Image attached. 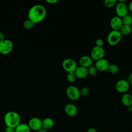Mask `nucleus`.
Masks as SVG:
<instances>
[{
    "label": "nucleus",
    "mask_w": 132,
    "mask_h": 132,
    "mask_svg": "<svg viewBox=\"0 0 132 132\" xmlns=\"http://www.w3.org/2000/svg\"><path fill=\"white\" fill-rule=\"evenodd\" d=\"M90 92V89L87 87H82L80 90V96H87Z\"/></svg>",
    "instance_id": "a878e982"
},
{
    "label": "nucleus",
    "mask_w": 132,
    "mask_h": 132,
    "mask_svg": "<svg viewBox=\"0 0 132 132\" xmlns=\"http://www.w3.org/2000/svg\"><path fill=\"white\" fill-rule=\"evenodd\" d=\"M54 125V120L51 118H45L42 120V127L48 130L51 129Z\"/></svg>",
    "instance_id": "f3484780"
},
{
    "label": "nucleus",
    "mask_w": 132,
    "mask_h": 132,
    "mask_svg": "<svg viewBox=\"0 0 132 132\" xmlns=\"http://www.w3.org/2000/svg\"><path fill=\"white\" fill-rule=\"evenodd\" d=\"M34 25H35V23H34L32 21H31L29 19L25 20L23 24V27L26 29H30L32 28L34 26Z\"/></svg>",
    "instance_id": "b1692460"
},
{
    "label": "nucleus",
    "mask_w": 132,
    "mask_h": 132,
    "mask_svg": "<svg viewBox=\"0 0 132 132\" xmlns=\"http://www.w3.org/2000/svg\"><path fill=\"white\" fill-rule=\"evenodd\" d=\"M130 88V85L126 79H120L117 81L115 85V88L117 92L121 93H126Z\"/></svg>",
    "instance_id": "1a4fd4ad"
},
{
    "label": "nucleus",
    "mask_w": 132,
    "mask_h": 132,
    "mask_svg": "<svg viewBox=\"0 0 132 132\" xmlns=\"http://www.w3.org/2000/svg\"><path fill=\"white\" fill-rule=\"evenodd\" d=\"M123 25L130 26L132 25V16L127 14L122 18Z\"/></svg>",
    "instance_id": "aec40b11"
},
{
    "label": "nucleus",
    "mask_w": 132,
    "mask_h": 132,
    "mask_svg": "<svg viewBox=\"0 0 132 132\" xmlns=\"http://www.w3.org/2000/svg\"><path fill=\"white\" fill-rule=\"evenodd\" d=\"M28 125L30 129L38 131L42 128V120L39 118L34 117L29 120Z\"/></svg>",
    "instance_id": "9b49d317"
},
{
    "label": "nucleus",
    "mask_w": 132,
    "mask_h": 132,
    "mask_svg": "<svg viewBox=\"0 0 132 132\" xmlns=\"http://www.w3.org/2000/svg\"><path fill=\"white\" fill-rule=\"evenodd\" d=\"M30 130L28 124L21 123L14 128L15 132H30Z\"/></svg>",
    "instance_id": "a211bd4d"
},
{
    "label": "nucleus",
    "mask_w": 132,
    "mask_h": 132,
    "mask_svg": "<svg viewBox=\"0 0 132 132\" xmlns=\"http://www.w3.org/2000/svg\"><path fill=\"white\" fill-rule=\"evenodd\" d=\"M117 3V1L116 0H105L104 1V6L108 8H110L116 6Z\"/></svg>",
    "instance_id": "4be33fe9"
},
{
    "label": "nucleus",
    "mask_w": 132,
    "mask_h": 132,
    "mask_svg": "<svg viewBox=\"0 0 132 132\" xmlns=\"http://www.w3.org/2000/svg\"><path fill=\"white\" fill-rule=\"evenodd\" d=\"M123 25L122 18L118 16H113L110 21V26L112 30H119Z\"/></svg>",
    "instance_id": "f8f14e48"
},
{
    "label": "nucleus",
    "mask_w": 132,
    "mask_h": 132,
    "mask_svg": "<svg viewBox=\"0 0 132 132\" xmlns=\"http://www.w3.org/2000/svg\"><path fill=\"white\" fill-rule=\"evenodd\" d=\"M38 132H47V130H46L45 129L43 128V127L41 128L39 130H38Z\"/></svg>",
    "instance_id": "473e14b6"
},
{
    "label": "nucleus",
    "mask_w": 132,
    "mask_h": 132,
    "mask_svg": "<svg viewBox=\"0 0 132 132\" xmlns=\"http://www.w3.org/2000/svg\"><path fill=\"white\" fill-rule=\"evenodd\" d=\"M92 59L90 56L87 55L81 56L79 59V64L80 66L87 69L92 65Z\"/></svg>",
    "instance_id": "4468645a"
},
{
    "label": "nucleus",
    "mask_w": 132,
    "mask_h": 132,
    "mask_svg": "<svg viewBox=\"0 0 132 132\" xmlns=\"http://www.w3.org/2000/svg\"><path fill=\"white\" fill-rule=\"evenodd\" d=\"M131 106H132V105H131Z\"/></svg>",
    "instance_id": "f704fd0d"
},
{
    "label": "nucleus",
    "mask_w": 132,
    "mask_h": 132,
    "mask_svg": "<svg viewBox=\"0 0 132 132\" xmlns=\"http://www.w3.org/2000/svg\"><path fill=\"white\" fill-rule=\"evenodd\" d=\"M87 132H97V131L95 128L90 127L87 129Z\"/></svg>",
    "instance_id": "c85d7f7f"
},
{
    "label": "nucleus",
    "mask_w": 132,
    "mask_h": 132,
    "mask_svg": "<svg viewBox=\"0 0 132 132\" xmlns=\"http://www.w3.org/2000/svg\"><path fill=\"white\" fill-rule=\"evenodd\" d=\"M105 50L103 47L95 46L91 51L90 57L95 61H97L104 58L105 56Z\"/></svg>",
    "instance_id": "6e6552de"
},
{
    "label": "nucleus",
    "mask_w": 132,
    "mask_h": 132,
    "mask_svg": "<svg viewBox=\"0 0 132 132\" xmlns=\"http://www.w3.org/2000/svg\"><path fill=\"white\" fill-rule=\"evenodd\" d=\"M121 102L123 105L128 107L132 105V95L127 93L123 94L121 97Z\"/></svg>",
    "instance_id": "dca6fc26"
},
{
    "label": "nucleus",
    "mask_w": 132,
    "mask_h": 132,
    "mask_svg": "<svg viewBox=\"0 0 132 132\" xmlns=\"http://www.w3.org/2000/svg\"><path fill=\"white\" fill-rule=\"evenodd\" d=\"M12 132H15V130H13V131H12Z\"/></svg>",
    "instance_id": "72a5a7b5"
},
{
    "label": "nucleus",
    "mask_w": 132,
    "mask_h": 132,
    "mask_svg": "<svg viewBox=\"0 0 132 132\" xmlns=\"http://www.w3.org/2000/svg\"><path fill=\"white\" fill-rule=\"evenodd\" d=\"M62 67L68 73L74 72L77 67L76 61L71 58H67L62 62Z\"/></svg>",
    "instance_id": "0eeeda50"
},
{
    "label": "nucleus",
    "mask_w": 132,
    "mask_h": 132,
    "mask_svg": "<svg viewBox=\"0 0 132 132\" xmlns=\"http://www.w3.org/2000/svg\"><path fill=\"white\" fill-rule=\"evenodd\" d=\"M4 39H5V35L4 34L3 32L0 31V41L3 40Z\"/></svg>",
    "instance_id": "7c9ffc66"
},
{
    "label": "nucleus",
    "mask_w": 132,
    "mask_h": 132,
    "mask_svg": "<svg viewBox=\"0 0 132 132\" xmlns=\"http://www.w3.org/2000/svg\"><path fill=\"white\" fill-rule=\"evenodd\" d=\"M46 2H47L49 4H56V3H57L58 1V0H46Z\"/></svg>",
    "instance_id": "c756f323"
},
{
    "label": "nucleus",
    "mask_w": 132,
    "mask_h": 132,
    "mask_svg": "<svg viewBox=\"0 0 132 132\" xmlns=\"http://www.w3.org/2000/svg\"><path fill=\"white\" fill-rule=\"evenodd\" d=\"M74 73L78 78H84L89 75L88 69L81 66L77 67Z\"/></svg>",
    "instance_id": "2eb2a0df"
},
{
    "label": "nucleus",
    "mask_w": 132,
    "mask_h": 132,
    "mask_svg": "<svg viewBox=\"0 0 132 132\" xmlns=\"http://www.w3.org/2000/svg\"><path fill=\"white\" fill-rule=\"evenodd\" d=\"M109 65L110 63L108 60L104 58L103 59L96 61L94 65L98 71L104 72L108 70Z\"/></svg>",
    "instance_id": "9d476101"
},
{
    "label": "nucleus",
    "mask_w": 132,
    "mask_h": 132,
    "mask_svg": "<svg viewBox=\"0 0 132 132\" xmlns=\"http://www.w3.org/2000/svg\"><path fill=\"white\" fill-rule=\"evenodd\" d=\"M4 120L7 127L15 128V127L20 123L21 117L19 114L16 112L9 111L5 113Z\"/></svg>",
    "instance_id": "f03ea898"
},
{
    "label": "nucleus",
    "mask_w": 132,
    "mask_h": 132,
    "mask_svg": "<svg viewBox=\"0 0 132 132\" xmlns=\"http://www.w3.org/2000/svg\"><path fill=\"white\" fill-rule=\"evenodd\" d=\"M128 10L130 11V12L132 13V1L129 3V4L128 6Z\"/></svg>",
    "instance_id": "2f4dec72"
},
{
    "label": "nucleus",
    "mask_w": 132,
    "mask_h": 132,
    "mask_svg": "<svg viewBox=\"0 0 132 132\" xmlns=\"http://www.w3.org/2000/svg\"><path fill=\"white\" fill-rule=\"evenodd\" d=\"M132 31V28L130 26L126 25H123L120 29L119 30V31L122 34V35L127 36L129 35Z\"/></svg>",
    "instance_id": "6ab92c4d"
},
{
    "label": "nucleus",
    "mask_w": 132,
    "mask_h": 132,
    "mask_svg": "<svg viewBox=\"0 0 132 132\" xmlns=\"http://www.w3.org/2000/svg\"><path fill=\"white\" fill-rule=\"evenodd\" d=\"M65 113L69 117H74L78 113V108L77 106L72 103L67 104L64 108Z\"/></svg>",
    "instance_id": "ddd939ff"
},
{
    "label": "nucleus",
    "mask_w": 132,
    "mask_h": 132,
    "mask_svg": "<svg viewBox=\"0 0 132 132\" xmlns=\"http://www.w3.org/2000/svg\"><path fill=\"white\" fill-rule=\"evenodd\" d=\"M119 69L117 65L115 64H110L108 70L110 73L114 74L117 73L119 72Z\"/></svg>",
    "instance_id": "412c9836"
},
{
    "label": "nucleus",
    "mask_w": 132,
    "mask_h": 132,
    "mask_svg": "<svg viewBox=\"0 0 132 132\" xmlns=\"http://www.w3.org/2000/svg\"><path fill=\"white\" fill-rule=\"evenodd\" d=\"M88 74H89L92 76H94L96 75L98 72V71L96 68V67H95V65H92L91 66H90L88 68Z\"/></svg>",
    "instance_id": "393cba45"
},
{
    "label": "nucleus",
    "mask_w": 132,
    "mask_h": 132,
    "mask_svg": "<svg viewBox=\"0 0 132 132\" xmlns=\"http://www.w3.org/2000/svg\"><path fill=\"white\" fill-rule=\"evenodd\" d=\"M104 44V41L102 39H98L95 41V46L102 47Z\"/></svg>",
    "instance_id": "bb28decb"
},
{
    "label": "nucleus",
    "mask_w": 132,
    "mask_h": 132,
    "mask_svg": "<svg viewBox=\"0 0 132 132\" xmlns=\"http://www.w3.org/2000/svg\"><path fill=\"white\" fill-rule=\"evenodd\" d=\"M66 78L68 82L70 83H72L75 81L77 77L74 72H70V73H68L66 76Z\"/></svg>",
    "instance_id": "5701e85b"
},
{
    "label": "nucleus",
    "mask_w": 132,
    "mask_h": 132,
    "mask_svg": "<svg viewBox=\"0 0 132 132\" xmlns=\"http://www.w3.org/2000/svg\"><path fill=\"white\" fill-rule=\"evenodd\" d=\"M127 81L128 82V84L130 85V86L132 85V73H130L128 75L127 79Z\"/></svg>",
    "instance_id": "cd10ccee"
},
{
    "label": "nucleus",
    "mask_w": 132,
    "mask_h": 132,
    "mask_svg": "<svg viewBox=\"0 0 132 132\" xmlns=\"http://www.w3.org/2000/svg\"><path fill=\"white\" fill-rule=\"evenodd\" d=\"M122 36L119 30H112L107 36V42L111 46L116 45L121 41Z\"/></svg>",
    "instance_id": "7ed1b4c3"
},
{
    "label": "nucleus",
    "mask_w": 132,
    "mask_h": 132,
    "mask_svg": "<svg viewBox=\"0 0 132 132\" xmlns=\"http://www.w3.org/2000/svg\"><path fill=\"white\" fill-rule=\"evenodd\" d=\"M126 1H119L115 6V11L117 16L122 18L128 14V6L125 4Z\"/></svg>",
    "instance_id": "20e7f679"
},
{
    "label": "nucleus",
    "mask_w": 132,
    "mask_h": 132,
    "mask_svg": "<svg viewBox=\"0 0 132 132\" xmlns=\"http://www.w3.org/2000/svg\"><path fill=\"white\" fill-rule=\"evenodd\" d=\"M46 13V9L44 6L42 5L36 4L29 9L28 12V18L34 23H38L45 18Z\"/></svg>",
    "instance_id": "f257e3e1"
},
{
    "label": "nucleus",
    "mask_w": 132,
    "mask_h": 132,
    "mask_svg": "<svg viewBox=\"0 0 132 132\" xmlns=\"http://www.w3.org/2000/svg\"><path fill=\"white\" fill-rule=\"evenodd\" d=\"M13 47V43L9 39H5L0 41V53L3 55L9 54L12 51Z\"/></svg>",
    "instance_id": "423d86ee"
},
{
    "label": "nucleus",
    "mask_w": 132,
    "mask_h": 132,
    "mask_svg": "<svg viewBox=\"0 0 132 132\" xmlns=\"http://www.w3.org/2000/svg\"><path fill=\"white\" fill-rule=\"evenodd\" d=\"M67 96L72 101H76L80 97V90L74 85H70L66 90Z\"/></svg>",
    "instance_id": "39448f33"
}]
</instances>
